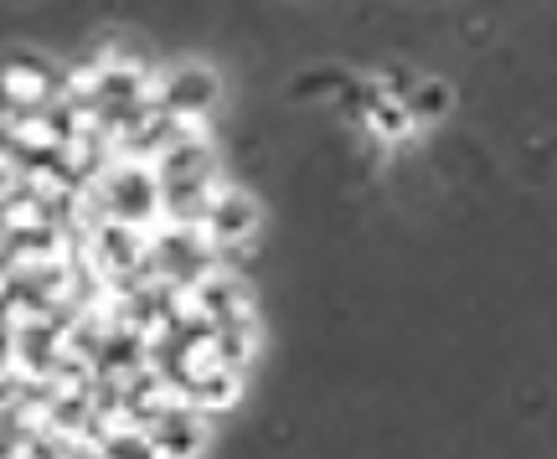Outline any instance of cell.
<instances>
[{"mask_svg":"<svg viewBox=\"0 0 557 459\" xmlns=\"http://www.w3.org/2000/svg\"><path fill=\"white\" fill-rule=\"evenodd\" d=\"M94 191L103 201V218L109 222H124V227H139V233H156L160 227V212H165V191H160V176L156 165L145 160H114Z\"/></svg>","mask_w":557,"mask_h":459,"instance_id":"1","label":"cell"},{"mask_svg":"<svg viewBox=\"0 0 557 459\" xmlns=\"http://www.w3.org/2000/svg\"><path fill=\"white\" fill-rule=\"evenodd\" d=\"M156 103L165 114H191V120H207L212 103H218V73L212 67H160L156 73Z\"/></svg>","mask_w":557,"mask_h":459,"instance_id":"2","label":"cell"},{"mask_svg":"<svg viewBox=\"0 0 557 459\" xmlns=\"http://www.w3.org/2000/svg\"><path fill=\"white\" fill-rule=\"evenodd\" d=\"M150 444L160 449V459H197L207 444H212V423L207 413H197L191 402H176V408H165L150 429Z\"/></svg>","mask_w":557,"mask_h":459,"instance_id":"3","label":"cell"},{"mask_svg":"<svg viewBox=\"0 0 557 459\" xmlns=\"http://www.w3.org/2000/svg\"><path fill=\"white\" fill-rule=\"evenodd\" d=\"M207 233L218 248H238V243H259V207L248 191L238 186H218L212 191V218H207Z\"/></svg>","mask_w":557,"mask_h":459,"instance_id":"4","label":"cell"},{"mask_svg":"<svg viewBox=\"0 0 557 459\" xmlns=\"http://www.w3.org/2000/svg\"><path fill=\"white\" fill-rule=\"evenodd\" d=\"M243 398V372H233V367H222V372H212V377H201L191 393H186V402L197 408V413H227L233 402Z\"/></svg>","mask_w":557,"mask_h":459,"instance_id":"5","label":"cell"},{"mask_svg":"<svg viewBox=\"0 0 557 459\" xmlns=\"http://www.w3.org/2000/svg\"><path fill=\"white\" fill-rule=\"evenodd\" d=\"M361 114H367V129L382 135V140H403V135L413 129V109L403 99H393V94H382L377 83H372V99H367Z\"/></svg>","mask_w":557,"mask_h":459,"instance_id":"6","label":"cell"},{"mask_svg":"<svg viewBox=\"0 0 557 459\" xmlns=\"http://www.w3.org/2000/svg\"><path fill=\"white\" fill-rule=\"evenodd\" d=\"M253 351H259V331H253V320H238V325H222V331H218V357H222V367L248 372Z\"/></svg>","mask_w":557,"mask_h":459,"instance_id":"7","label":"cell"},{"mask_svg":"<svg viewBox=\"0 0 557 459\" xmlns=\"http://www.w3.org/2000/svg\"><path fill=\"white\" fill-rule=\"evenodd\" d=\"M78 455H83V449L67 439V434H58L52 423H41L37 434H32V444H26V455H21V459H78Z\"/></svg>","mask_w":557,"mask_h":459,"instance_id":"8","label":"cell"},{"mask_svg":"<svg viewBox=\"0 0 557 459\" xmlns=\"http://www.w3.org/2000/svg\"><path fill=\"white\" fill-rule=\"evenodd\" d=\"M99 459H160V449L150 444L145 429H129V434H114V439L103 444Z\"/></svg>","mask_w":557,"mask_h":459,"instance_id":"9","label":"cell"}]
</instances>
